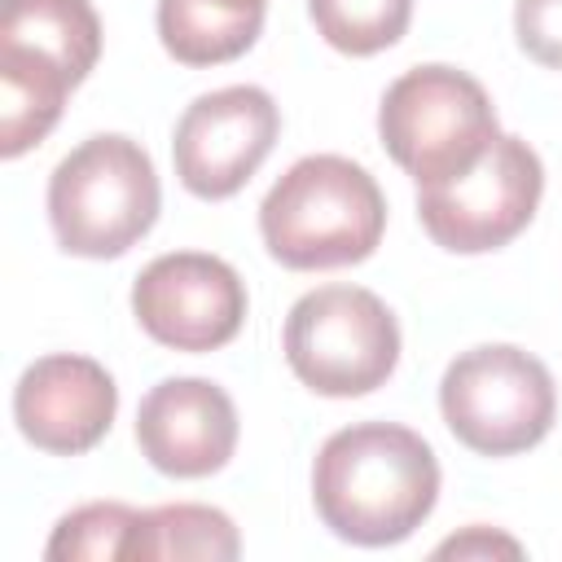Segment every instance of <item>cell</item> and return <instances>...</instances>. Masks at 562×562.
I'll use <instances>...</instances> for the list:
<instances>
[{"label":"cell","mask_w":562,"mask_h":562,"mask_svg":"<svg viewBox=\"0 0 562 562\" xmlns=\"http://www.w3.org/2000/svg\"><path fill=\"white\" fill-rule=\"evenodd\" d=\"M321 522L351 544L408 540L439 501V461L430 443L395 422H356L334 430L312 465Z\"/></svg>","instance_id":"1"},{"label":"cell","mask_w":562,"mask_h":562,"mask_svg":"<svg viewBox=\"0 0 562 562\" xmlns=\"http://www.w3.org/2000/svg\"><path fill=\"white\" fill-rule=\"evenodd\" d=\"M382 228L386 198L378 180L342 154L299 158L259 206L268 255L299 272L369 259L382 241Z\"/></svg>","instance_id":"2"},{"label":"cell","mask_w":562,"mask_h":562,"mask_svg":"<svg viewBox=\"0 0 562 562\" xmlns=\"http://www.w3.org/2000/svg\"><path fill=\"white\" fill-rule=\"evenodd\" d=\"M158 176L149 154L119 136H88L48 176V220L61 250L114 259L132 250L158 220Z\"/></svg>","instance_id":"3"},{"label":"cell","mask_w":562,"mask_h":562,"mask_svg":"<svg viewBox=\"0 0 562 562\" xmlns=\"http://www.w3.org/2000/svg\"><path fill=\"white\" fill-rule=\"evenodd\" d=\"M378 132L386 154L417 180V189L470 171L501 136L492 97L457 66L404 70L382 92Z\"/></svg>","instance_id":"4"},{"label":"cell","mask_w":562,"mask_h":562,"mask_svg":"<svg viewBox=\"0 0 562 562\" xmlns=\"http://www.w3.org/2000/svg\"><path fill=\"white\" fill-rule=\"evenodd\" d=\"M285 360L316 395H369L400 360V325L364 285H321L285 316Z\"/></svg>","instance_id":"5"},{"label":"cell","mask_w":562,"mask_h":562,"mask_svg":"<svg viewBox=\"0 0 562 562\" xmlns=\"http://www.w3.org/2000/svg\"><path fill=\"white\" fill-rule=\"evenodd\" d=\"M439 408L448 430L483 452V457H509L536 448L553 426V378L549 369L509 342H487L474 351H461L443 382H439Z\"/></svg>","instance_id":"6"},{"label":"cell","mask_w":562,"mask_h":562,"mask_svg":"<svg viewBox=\"0 0 562 562\" xmlns=\"http://www.w3.org/2000/svg\"><path fill=\"white\" fill-rule=\"evenodd\" d=\"M544 193V167L522 136H496L487 154L443 180L417 189V215L435 246L452 255H483L514 241Z\"/></svg>","instance_id":"7"},{"label":"cell","mask_w":562,"mask_h":562,"mask_svg":"<svg viewBox=\"0 0 562 562\" xmlns=\"http://www.w3.org/2000/svg\"><path fill=\"white\" fill-rule=\"evenodd\" d=\"M140 329L171 351H215L246 321V285L233 263L202 250H171L140 268L132 285Z\"/></svg>","instance_id":"8"},{"label":"cell","mask_w":562,"mask_h":562,"mask_svg":"<svg viewBox=\"0 0 562 562\" xmlns=\"http://www.w3.org/2000/svg\"><path fill=\"white\" fill-rule=\"evenodd\" d=\"M281 132L277 101L255 83H233L202 92L176 123L171 158L189 193L220 202L233 198L259 162L272 154Z\"/></svg>","instance_id":"9"},{"label":"cell","mask_w":562,"mask_h":562,"mask_svg":"<svg viewBox=\"0 0 562 562\" xmlns=\"http://www.w3.org/2000/svg\"><path fill=\"white\" fill-rule=\"evenodd\" d=\"M136 443L171 479L215 474L237 448V408L206 378H167L136 408Z\"/></svg>","instance_id":"10"},{"label":"cell","mask_w":562,"mask_h":562,"mask_svg":"<svg viewBox=\"0 0 562 562\" xmlns=\"http://www.w3.org/2000/svg\"><path fill=\"white\" fill-rule=\"evenodd\" d=\"M119 408V386L114 378L88 360V356H44L35 360L18 386H13V422L18 430L57 457L88 452L101 443Z\"/></svg>","instance_id":"11"},{"label":"cell","mask_w":562,"mask_h":562,"mask_svg":"<svg viewBox=\"0 0 562 562\" xmlns=\"http://www.w3.org/2000/svg\"><path fill=\"white\" fill-rule=\"evenodd\" d=\"M0 48L40 53L83 83L101 57V18L88 0H0Z\"/></svg>","instance_id":"12"},{"label":"cell","mask_w":562,"mask_h":562,"mask_svg":"<svg viewBox=\"0 0 562 562\" xmlns=\"http://www.w3.org/2000/svg\"><path fill=\"white\" fill-rule=\"evenodd\" d=\"M268 0H158V40L184 66L241 57L263 31Z\"/></svg>","instance_id":"13"},{"label":"cell","mask_w":562,"mask_h":562,"mask_svg":"<svg viewBox=\"0 0 562 562\" xmlns=\"http://www.w3.org/2000/svg\"><path fill=\"white\" fill-rule=\"evenodd\" d=\"M70 75L40 53L0 48V154L18 158L40 145L61 119Z\"/></svg>","instance_id":"14"},{"label":"cell","mask_w":562,"mask_h":562,"mask_svg":"<svg viewBox=\"0 0 562 562\" xmlns=\"http://www.w3.org/2000/svg\"><path fill=\"white\" fill-rule=\"evenodd\" d=\"M241 553L237 527L224 509L211 505H158L145 509L132 527L127 558L140 562H180V558H206V562H228Z\"/></svg>","instance_id":"15"},{"label":"cell","mask_w":562,"mask_h":562,"mask_svg":"<svg viewBox=\"0 0 562 562\" xmlns=\"http://www.w3.org/2000/svg\"><path fill=\"white\" fill-rule=\"evenodd\" d=\"M307 13L325 44L351 57H369L408 31L413 0H307Z\"/></svg>","instance_id":"16"},{"label":"cell","mask_w":562,"mask_h":562,"mask_svg":"<svg viewBox=\"0 0 562 562\" xmlns=\"http://www.w3.org/2000/svg\"><path fill=\"white\" fill-rule=\"evenodd\" d=\"M136 509L123 505V501H92V505H79L70 509L53 536H48V558L53 562H66V558H88V562H101V558H127V540H132V527H136Z\"/></svg>","instance_id":"17"},{"label":"cell","mask_w":562,"mask_h":562,"mask_svg":"<svg viewBox=\"0 0 562 562\" xmlns=\"http://www.w3.org/2000/svg\"><path fill=\"white\" fill-rule=\"evenodd\" d=\"M514 31L531 61L562 70V0H518Z\"/></svg>","instance_id":"18"},{"label":"cell","mask_w":562,"mask_h":562,"mask_svg":"<svg viewBox=\"0 0 562 562\" xmlns=\"http://www.w3.org/2000/svg\"><path fill=\"white\" fill-rule=\"evenodd\" d=\"M439 558H487V553H509V558H518L522 549H518V540H509V536H496V531H487V527H470L465 536H452V540H443L439 549H435Z\"/></svg>","instance_id":"19"}]
</instances>
